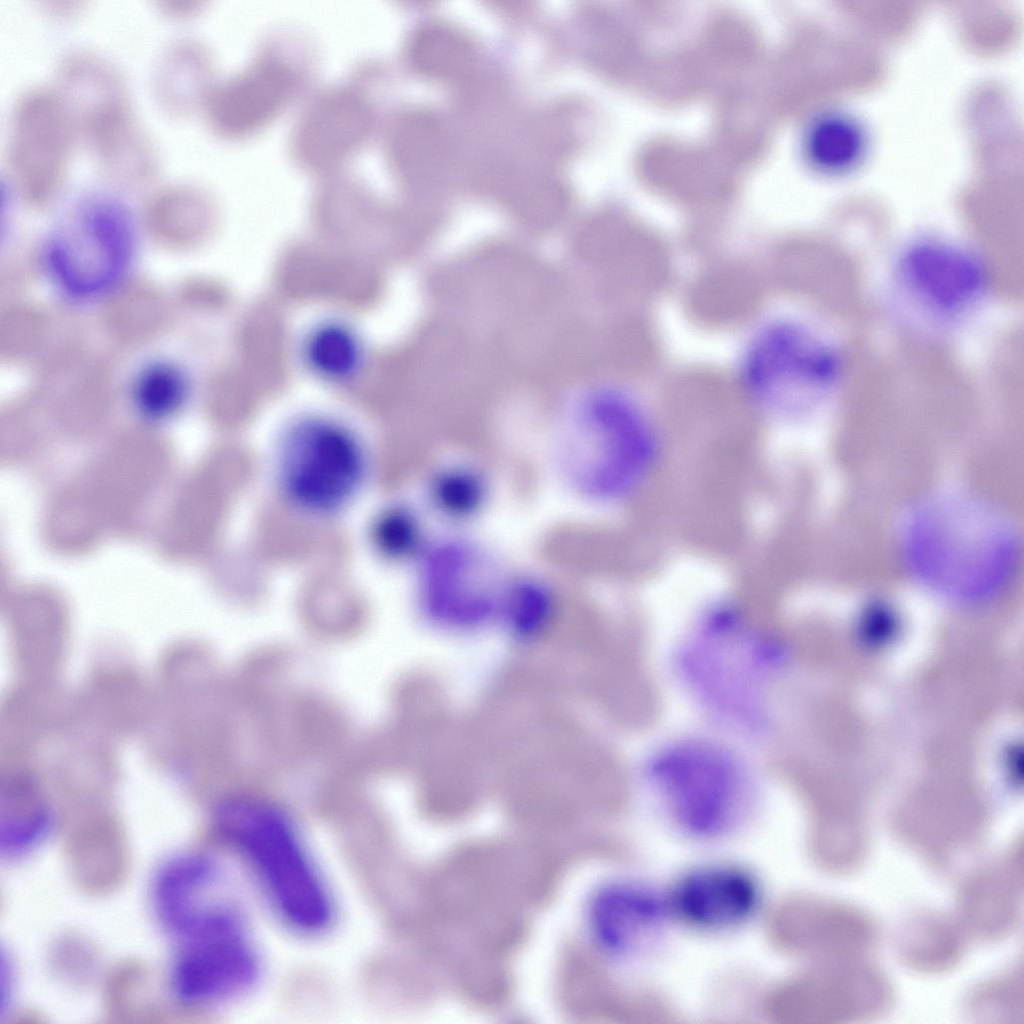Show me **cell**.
<instances>
[{"label":"cell","mask_w":1024,"mask_h":1024,"mask_svg":"<svg viewBox=\"0 0 1024 1024\" xmlns=\"http://www.w3.org/2000/svg\"><path fill=\"white\" fill-rule=\"evenodd\" d=\"M371 472L366 440L339 416L302 412L277 433L273 487L280 503L301 519L324 522L347 512L367 487Z\"/></svg>","instance_id":"obj_1"},{"label":"cell","mask_w":1024,"mask_h":1024,"mask_svg":"<svg viewBox=\"0 0 1024 1024\" xmlns=\"http://www.w3.org/2000/svg\"><path fill=\"white\" fill-rule=\"evenodd\" d=\"M655 453L653 432L640 411L612 392L582 400L552 444V462L562 484L593 504L629 495L648 472Z\"/></svg>","instance_id":"obj_2"},{"label":"cell","mask_w":1024,"mask_h":1024,"mask_svg":"<svg viewBox=\"0 0 1024 1024\" xmlns=\"http://www.w3.org/2000/svg\"><path fill=\"white\" fill-rule=\"evenodd\" d=\"M219 834L244 856L269 902L292 928L317 933L332 919L329 892L290 817L274 803L240 796L215 814Z\"/></svg>","instance_id":"obj_3"},{"label":"cell","mask_w":1024,"mask_h":1024,"mask_svg":"<svg viewBox=\"0 0 1024 1024\" xmlns=\"http://www.w3.org/2000/svg\"><path fill=\"white\" fill-rule=\"evenodd\" d=\"M138 252L131 212L119 200L91 195L45 236L41 266L49 284L75 304L102 300L124 283Z\"/></svg>","instance_id":"obj_4"},{"label":"cell","mask_w":1024,"mask_h":1024,"mask_svg":"<svg viewBox=\"0 0 1024 1024\" xmlns=\"http://www.w3.org/2000/svg\"><path fill=\"white\" fill-rule=\"evenodd\" d=\"M315 69L316 50L306 35L272 33L243 68L216 79L202 108L205 119L225 138L254 135L306 93Z\"/></svg>","instance_id":"obj_5"},{"label":"cell","mask_w":1024,"mask_h":1024,"mask_svg":"<svg viewBox=\"0 0 1024 1024\" xmlns=\"http://www.w3.org/2000/svg\"><path fill=\"white\" fill-rule=\"evenodd\" d=\"M987 282L984 265L971 249L928 234L897 251L888 280L896 307L936 331L971 317L984 300Z\"/></svg>","instance_id":"obj_6"},{"label":"cell","mask_w":1024,"mask_h":1024,"mask_svg":"<svg viewBox=\"0 0 1024 1024\" xmlns=\"http://www.w3.org/2000/svg\"><path fill=\"white\" fill-rule=\"evenodd\" d=\"M77 123L56 85L33 84L13 99L3 150L7 183L24 204L43 207L62 188Z\"/></svg>","instance_id":"obj_7"},{"label":"cell","mask_w":1024,"mask_h":1024,"mask_svg":"<svg viewBox=\"0 0 1024 1024\" xmlns=\"http://www.w3.org/2000/svg\"><path fill=\"white\" fill-rule=\"evenodd\" d=\"M843 357L832 340L802 323L784 322L765 331L746 360L750 388L777 409L802 413L827 401L839 388Z\"/></svg>","instance_id":"obj_8"},{"label":"cell","mask_w":1024,"mask_h":1024,"mask_svg":"<svg viewBox=\"0 0 1024 1024\" xmlns=\"http://www.w3.org/2000/svg\"><path fill=\"white\" fill-rule=\"evenodd\" d=\"M413 566L416 601L427 618L470 626L499 613L510 574L477 541L459 535L432 538Z\"/></svg>","instance_id":"obj_9"},{"label":"cell","mask_w":1024,"mask_h":1024,"mask_svg":"<svg viewBox=\"0 0 1024 1024\" xmlns=\"http://www.w3.org/2000/svg\"><path fill=\"white\" fill-rule=\"evenodd\" d=\"M652 772L676 823L695 838L723 836L744 815V781L730 757L714 747L672 749L658 758Z\"/></svg>","instance_id":"obj_10"},{"label":"cell","mask_w":1024,"mask_h":1024,"mask_svg":"<svg viewBox=\"0 0 1024 1024\" xmlns=\"http://www.w3.org/2000/svg\"><path fill=\"white\" fill-rule=\"evenodd\" d=\"M373 69L312 95L291 134V153L298 165L321 177L343 167L384 124L382 100Z\"/></svg>","instance_id":"obj_11"},{"label":"cell","mask_w":1024,"mask_h":1024,"mask_svg":"<svg viewBox=\"0 0 1024 1024\" xmlns=\"http://www.w3.org/2000/svg\"><path fill=\"white\" fill-rule=\"evenodd\" d=\"M72 112L79 135L110 182L140 188L157 178L158 147L134 109L127 82L92 95Z\"/></svg>","instance_id":"obj_12"},{"label":"cell","mask_w":1024,"mask_h":1024,"mask_svg":"<svg viewBox=\"0 0 1024 1024\" xmlns=\"http://www.w3.org/2000/svg\"><path fill=\"white\" fill-rule=\"evenodd\" d=\"M955 509V533L952 537L941 511L931 505L911 521L909 527L910 562L929 580L939 585L966 583L974 580L984 582L1001 579V573L1009 564V541L1001 527H995L983 534H975V526L968 530L966 515L963 529H959L958 503ZM967 514V513H966Z\"/></svg>","instance_id":"obj_13"},{"label":"cell","mask_w":1024,"mask_h":1024,"mask_svg":"<svg viewBox=\"0 0 1024 1024\" xmlns=\"http://www.w3.org/2000/svg\"><path fill=\"white\" fill-rule=\"evenodd\" d=\"M171 975L174 994L188 1003L225 1000L247 990L258 976V960L245 927L184 942Z\"/></svg>","instance_id":"obj_14"},{"label":"cell","mask_w":1024,"mask_h":1024,"mask_svg":"<svg viewBox=\"0 0 1024 1024\" xmlns=\"http://www.w3.org/2000/svg\"><path fill=\"white\" fill-rule=\"evenodd\" d=\"M670 914L703 931H724L750 920L761 888L743 867L712 863L685 872L666 894Z\"/></svg>","instance_id":"obj_15"},{"label":"cell","mask_w":1024,"mask_h":1024,"mask_svg":"<svg viewBox=\"0 0 1024 1024\" xmlns=\"http://www.w3.org/2000/svg\"><path fill=\"white\" fill-rule=\"evenodd\" d=\"M221 880L217 865L202 855L185 854L164 865L153 887L164 927L184 941L235 910Z\"/></svg>","instance_id":"obj_16"},{"label":"cell","mask_w":1024,"mask_h":1024,"mask_svg":"<svg viewBox=\"0 0 1024 1024\" xmlns=\"http://www.w3.org/2000/svg\"><path fill=\"white\" fill-rule=\"evenodd\" d=\"M671 917L667 896L633 880L608 884L590 907V928L597 945L607 954L622 957L650 944Z\"/></svg>","instance_id":"obj_17"},{"label":"cell","mask_w":1024,"mask_h":1024,"mask_svg":"<svg viewBox=\"0 0 1024 1024\" xmlns=\"http://www.w3.org/2000/svg\"><path fill=\"white\" fill-rule=\"evenodd\" d=\"M431 113L400 110L385 118L381 136L387 166L406 188H427L444 168L442 127Z\"/></svg>","instance_id":"obj_18"},{"label":"cell","mask_w":1024,"mask_h":1024,"mask_svg":"<svg viewBox=\"0 0 1024 1024\" xmlns=\"http://www.w3.org/2000/svg\"><path fill=\"white\" fill-rule=\"evenodd\" d=\"M217 78L210 49L197 38L183 36L159 53L152 71V92L163 112L185 117L202 109Z\"/></svg>","instance_id":"obj_19"},{"label":"cell","mask_w":1024,"mask_h":1024,"mask_svg":"<svg viewBox=\"0 0 1024 1024\" xmlns=\"http://www.w3.org/2000/svg\"><path fill=\"white\" fill-rule=\"evenodd\" d=\"M299 357L305 370L318 381L345 387L361 376L367 349L361 332L352 323L329 317L306 330L299 344Z\"/></svg>","instance_id":"obj_20"},{"label":"cell","mask_w":1024,"mask_h":1024,"mask_svg":"<svg viewBox=\"0 0 1024 1024\" xmlns=\"http://www.w3.org/2000/svg\"><path fill=\"white\" fill-rule=\"evenodd\" d=\"M193 384L190 372L178 361L156 357L145 361L129 383V400L135 413L149 423H163L177 416L189 403Z\"/></svg>","instance_id":"obj_21"},{"label":"cell","mask_w":1024,"mask_h":1024,"mask_svg":"<svg viewBox=\"0 0 1024 1024\" xmlns=\"http://www.w3.org/2000/svg\"><path fill=\"white\" fill-rule=\"evenodd\" d=\"M214 200L205 187L191 181L162 183L147 195L143 217L158 235L186 238L210 222Z\"/></svg>","instance_id":"obj_22"},{"label":"cell","mask_w":1024,"mask_h":1024,"mask_svg":"<svg viewBox=\"0 0 1024 1024\" xmlns=\"http://www.w3.org/2000/svg\"><path fill=\"white\" fill-rule=\"evenodd\" d=\"M404 55L415 71L440 79L466 78L476 63V52L469 39L440 23H424L411 31Z\"/></svg>","instance_id":"obj_23"},{"label":"cell","mask_w":1024,"mask_h":1024,"mask_svg":"<svg viewBox=\"0 0 1024 1024\" xmlns=\"http://www.w3.org/2000/svg\"><path fill=\"white\" fill-rule=\"evenodd\" d=\"M431 538L419 512L404 501L381 505L368 520L365 541L372 554L388 565L412 564Z\"/></svg>","instance_id":"obj_24"},{"label":"cell","mask_w":1024,"mask_h":1024,"mask_svg":"<svg viewBox=\"0 0 1024 1024\" xmlns=\"http://www.w3.org/2000/svg\"><path fill=\"white\" fill-rule=\"evenodd\" d=\"M868 148L863 124L846 112H828L810 126L805 139L809 160L826 173L841 174L855 168Z\"/></svg>","instance_id":"obj_25"},{"label":"cell","mask_w":1024,"mask_h":1024,"mask_svg":"<svg viewBox=\"0 0 1024 1024\" xmlns=\"http://www.w3.org/2000/svg\"><path fill=\"white\" fill-rule=\"evenodd\" d=\"M426 495L439 515L463 522L482 511L488 498V482L474 466L450 464L432 473Z\"/></svg>","instance_id":"obj_26"},{"label":"cell","mask_w":1024,"mask_h":1024,"mask_svg":"<svg viewBox=\"0 0 1024 1024\" xmlns=\"http://www.w3.org/2000/svg\"><path fill=\"white\" fill-rule=\"evenodd\" d=\"M550 585L535 574H510L504 587L499 613L510 628L520 635H530L544 626L554 609Z\"/></svg>","instance_id":"obj_27"},{"label":"cell","mask_w":1024,"mask_h":1024,"mask_svg":"<svg viewBox=\"0 0 1024 1024\" xmlns=\"http://www.w3.org/2000/svg\"><path fill=\"white\" fill-rule=\"evenodd\" d=\"M201 0H158L157 7L165 15L185 18L197 14L203 7Z\"/></svg>","instance_id":"obj_28"},{"label":"cell","mask_w":1024,"mask_h":1024,"mask_svg":"<svg viewBox=\"0 0 1024 1024\" xmlns=\"http://www.w3.org/2000/svg\"><path fill=\"white\" fill-rule=\"evenodd\" d=\"M83 3L80 1H44L41 3V9L49 15L57 17H71L75 16L82 9Z\"/></svg>","instance_id":"obj_29"}]
</instances>
